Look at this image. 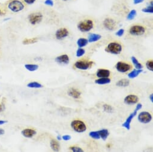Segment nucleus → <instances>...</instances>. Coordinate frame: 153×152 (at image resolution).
Wrapping results in <instances>:
<instances>
[{
  "mask_svg": "<svg viewBox=\"0 0 153 152\" xmlns=\"http://www.w3.org/2000/svg\"><path fill=\"white\" fill-rule=\"evenodd\" d=\"M25 4L22 0H10L6 4V9L12 13H19L25 9Z\"/></svg>",
  "mask_w": 153,
  "mask_h": 152,
  "instance_id": "1",
  "label": "nucleus"
},
{
  "mask_svg": "<svg viewBox=\"0 0 153 152\" xmlns=\"http://www.w3.org/2000/svg\"><path fill=\"white\" fill-rule=\"evenodd\" d=\"M123 45L119 42H112L109 43L106 47L105 50L113 54H119L123 51Z\"/></svg>",
  "mask_w": 153,
  "mask_h": 152,
  "instance_id": "2",
  "label": "nucleus"
},
{
  "mask_svg": "<svg viewBox=\"0 0 153 152\" xmlns=\"http://www.w3.org/2000/svg\"><path fill=\"white\" fill-rule=\"evenodd\" d=\"M78 29L82 32H88L94 27V22L91 19H86L79 22L77 25Z\"/></svg>",
  "mask_w": 153,
  "mask_h": 152,
  "instance_id": "3",
  "label": "nucleus"
},
{
  "mask_svg": "<svg viewBox=\"0 0 153 152\" xmlns=\"http://www.w3.org/2000/svg\"><path fill=\"white\" fill-rule=\"evenodd\" d=\"M94 64L92 61L84 58L76 61L74 64V68L77 70L85 71L91 68Z\"/></svg>",
  "mask_w": 153,
  "mask_h": 152,
  "instance_id": "4",
  "label": "nucleus"
},
{
  "mask_svg": "<svg viewBox=\"0 0 153 152\" xmlns=\"http://www.w3.org/2000/svg\"><path fill=\"white\" fill-rule=\"evenodd\" d=\"M147 28L139 24L132 25L128 29V34L132 36H141L146 33Z\"/></svg>",
  "mask_w": 153,
  "mask_h": 152,
  "instance_id": "5",
  "label": "nucleus"
},
{
  "mask_svg": "<svg viewBox=\"0 0 153 152\" xmlns=\"http://www.w3.org/2000/svg\"><path fill=\"white\" fill-rule=\"evenodd\" d=\"M70 126L75 132L78 133L84 132L87 129L85 123L79 119H75L71 121Z\"/></svg>",
  "mask_w": 153,
  "mask_h": 152,
  "instance_id": "6",
  "label": "nucleus"
},
{
  "mask_svg": "<svg viewBox=\"0 0 153 152\" xmlns=\"http://www.w3.org/2000/svg\"><path fill=\"white\" fill-rule=\"evenodd\" d=\"M29 22L32 25H35L40 24L43 19V15L41 12H34L30 14L28 16Z\"/></svg>",
  "mask_w": 153,
  "mask_h": 152,
  "instance_id": "7",
  "label": "nucleus"
},
{
  "mask_svg": "<svg viewBox=\"0 0 153 152\" xmlns=\"http://www.w3.org/2000/svg\"><path fill=\"white\" fill-rule=\"evenodd\" d=\"M115 68L117 70L122 73H126L132 70L133 66L128 62L124 61H119L115 65Z\"/></svg>",
  "mask_w": 153,
  "mask_h": 152,
  "instance_id": "8",
  "label": "nucleus"
},
{
  "mask_svg": "<svg viewBox=\"0 0 153 152\" xmlns=\"http://www.w3.org/2000/svg\"><path fill=\"white\" fill-rule=\"evenodd\" d=\"M103 25L105 28L112 31L115 29L117 27V21L111 17L106 18L103 22Z\"/></svg>",
  "mask_w": 153,
  "mask_h": 152,
  "instance_id": "9",
  "label": "nucleus"
},
{
  "mask_svg": "<svg viewBox=\"0 0 153 152\" xmlns=\"http://www.w3.org/2000/svg\"><path fill=\"white\" fill-rule=\"evenodd\" d=\"M152 115L148 111H142L139 114L138 116V121L144 124L149 123L152 120Z\"/></svg>",
  "mask_w": 153,
  "mask_h": 152,
  "instance_id": "10",
  "label": "nucleus"
},
{
  "mask_svg": "<svg viewBox=\"0 0 153 152\" xmlns=\"http://www.w3.org/2000/svg\"><path fill=\"white\" fill-rule=\"evenodd\" d=\"M70 32L66 28H60L55 34V38L58 40H62L69 35Z\"/></svg>",
  "mask_w": 153,
  "mask_h": 152,
  "instance_id": "11",
  "label": "nucleus"
},
{
  "mask_svg": "<svg viewBox=\"0 0 153 152\" xmlns=\"http://www.w3.org/2000/svg\"><path fill=\"white\" fill-rule=\"evenodd\" d=\"M139 101V97L135 94H130L127 95L124 100V102L127 105H134L137 104Z\"/></svg>",
  "mask_w": 153,
  "mask_h": 152,
  "instance_id": "12",
  "label": "nucleus"
},
{
  "mask_svg": "<svg viewBox=\"0 0 153 152\" xmlns=\"http://www.w3.org/2000/svg\"><path fill=\"white\" fill-rule=\"evenodd\" d=\"M68 95L74 99L78 100L81 98L82 92L78 89L74 87H71L67 91Z\"/></svg>",
  "mask_w": 153,
  "mask_h": 152,
  "instance_id": "13",
  "label": "nucleus"
},
{
  "mask_svg": "<svg viewBox=\"0 0 153 152\" xmlns=\"http://www.w3.org/2000/svg\"><path fill=\"white\" fill-rule=\"evenodd\" d=\"M55 61L59 64L67 65L69 63L70 58L69 55L64 54L56 57V58L55 59Z\"/></svg>",
  "mask_w": 153,
  "mask_h": 152,
  "instance_id": "14",
  "label": "nucleus"
},
{
  "mask_svg": "<svg viewBox=\"0 0 153 152\" xmlns=\"http://www.w3.org/2000/svg\"><path fill=\"white\" fill-rule=\"evenodd\" d=\"M137 111H136L135 110L133 112H132L130 115L128 116V118H127L126 120L122 124V126L123 128H124L125 129H126L127 130H129L130 129V123L133 120V119L135 118L137 114Z\"/></svg>",
  "mask_w": 153,
  "mask_h": 152,
  "instance_id": "15",
  "label": "nucleus"
},
{
  "mask_svg": "<svg viewBox=\"0 0 153 152\" xmlns=\"http://www.w3.org/2000/svg\"><path fill=\"white\" fill-rule=\"evenodd\" d=\"M37 134V131L32 128H25L21 131V134L27 138H31Z\"/></svg>",
  "mask_w": 153,
  "mask_h": 152,
  "instance_id": "16",
  "label": "nucleus"
},
{
  "mask_svg": "<svg viewBox=\"0 0 153 152\" xmlns=\"http://www.w3.org/2000/svg\"><path fill=\"white\" fill-rule=\"evenodd\" d=\"M110 74V70L105 68H100L96 72V76L98 78H109Z\"/></svg>",
  "mask_w": 153,
  "mask_h": 152,
  "instance_id": "17",
  "label": "nucleus"
},
{
  "mask_svg": "<svg viewBox=\"0 0 153 152\" xmlns=\"http://www.w3.org/2000/svg\"><path fill=\"white\" fill-rule=\"evenodd\" d=\"M102 39V35L98 34H94L90 33L88 37V43H94L99 41Z\"/></svg>",
  "mask_w": 153,
  "mask_h": 152,
  "instance_id": "18",
  "label": "nucleus"
},
{
  "mask_svg": "<svg viewBox=\"0 0 153 152\" xmlns=\"http://www.w3.org/2000/svg\"><path fill=\"white\" fill-rule=\"evenodd\" d=\"M50 147L55 152H58L60 150V144L55 139H52L50 141Z\"/></svg>",
  "mask_w": 153,
  "mask_h": 152,
  "instance_id": "19",
  "label": "nucleus"
},
{
  "mask_svg": "<svg viewBox=\"0 0 153 152\" xmlns=\"http://www.w3.org/2000/svg\"><path fill=\"white\" fill-rule=\"evenodd\" d=\"M99 136L100 137V138H102L103 141L106 140V139L108 138V137L109 136V132L107 129H102L100 130H97Z\"/></svg>",
  "mask_w": 153,
  "mask_h": 152,
  "instance_id": "20",
  "label": "nucleus"
},
{
  "mask_svg": "<svg viewBox=\"0 0 153 152\" xmlns=\"http://www.w3.org/2000/svg\"><path fill=\"white\" fill-rule=\"evenodd\" d=\"M143 70H137V69H135L132 70L131 72H130L128 74V77L130 79H135V77H138L139 75V74H140L141 72H142Z\"/></svg>",
  "mask_w": 153,
  "mask_h": 152,
  "instance_id": "21",
  "label": "nucleus"
},
{
  "mask_svg": "<svg viewBox=\"0 0 153 152\" xmlns=\"http://www.w3.org/2000/svg\"><path fill=\"white\" fill-rule=\"evenodd\" d=\"M95 83L100 85H108L111 82V79L110 78H99L95 80Z\"/></svg>",
  "mask_w": 153,
  "mask_h": 152,
  "instance_id": "22",
  "label": "nucleus"
},
{
  "mask_svg": "<svg viewBox=\"0 0 153 152\" xmlns=\"http://www.w3.org/2000/svg\"><path fill=\"white\" fill-rule=\"evenodd\" d=\"M25 68L30 72H34L37 71L39 68V66L37 64H28L25 65Z\"/></svg>",
  "mask_w": 153,
  "mask_h": 152,
  "instance_id": "23",
  "label": "nucleus"
},
{
  "mask_svg": "<svg viewBox=\"0 0 153 152\" xmlns=\"http://www.w3.org/2000/svg\"><path fill=\"white\" fill-rule=\"evenodd\" d=\"M130 82L128 80L126 79H123L118 80L117 82L116 85L118 87H127L130 85Z\"/></svg>",
  "mask_w": 153,
  "mask_h": 152,
  "instance_id": "24",
  "label": "nucleus"
},
{
  "mask_svg": "<svg viewBox=\"0 0 153 152\" xmlns=\"http://www.w3.org/2000/svg\"><path fill=\"white\" fill-rule=\"evenodd\" d=\"M88 43V41L85 38H80L77 41V45L79 48H82L86 46Z\"/></svg>",
  "mask_w": 153,
  "mask_h": 152,
  "instance_id": "25",
  "label": "nucleus"
},
{
  "mask_svg": "<svg viewBox=\"0 0 153 152\" xmlns=\"http://www.w3.org/2000/svg\"><path fill=\"white\" fill-rule=\"evenodd\" d=\"M131 60V61H132L133 64H134V65H135L136 69L142 70L143 68V65L140 62H139L138 60L135 58V57L132 56Z\"/></svg>",
  "mask_w": 153,
  "mask_h": 152,
  "instance_id": "26",
  "label": "nucleus"
},
{
  "mask_svg": "<svg viewBox=\"0 0 153 152\" xmlns=\"http://www.w3.org/2000/svg\"><path fill=\"white\" fill-rule=\"evenodd\" d=\"M27 87H30V88H42L43 87V85H42L41 83L37 82H30L29 83L27 84Z\"/></svg>",
  "mask_w": 153,
  "mask_h": 152,
  "instance_id": "27",
  "label": "nucleus"
},
{
  "mask_svg": "<svg viewBox=\"0 0 153 152\" xmlns=\"http://www.w3.org/2000/svg\"><path fill=\"white\" fill-rule=\"evenodd\" d=\"M39 39L38 38L35 37V38H31V39H25L23 40L22 43L25 45H27V44H34L35 43L38 42Z\"/></svg>",
  "mask_w": 153,
  "mask_h": 152,
  "instance_id": "28",
  "label": "nucleus"
},
{
  "mask_svg": "<svg viewBox=\"0 0 153 152\" xmlns=\"http://www.w3.org/2000/svg\"><path fill=\"white\" fill-rule=\"evenodd\" d=\"M136 14H137V11L136 10H131L127 16V19L129 21L133 20V19L136 17Z\"/></svg>",
  "mask_w": 153,
  "mask_h": 152,
  "instance_id": "29",
  "label": "nucleus"
},
{
  "mask_svg": "<svg viewBox=\"0 0 153 152\" xmlns=\"http://www.w3.org/2000/svg\"><path fill=\"white\" fill-rule=\"evenodd\" d=\"M89 136L94 139V140H99L100 139V137L99 136V134L98 131H91L89 133Z\"/></svg>",
  "mask_w": 153,
  "mask_h": 152,
  "instance_id": "30",
  "label": "nucleus"
},
{
  "mask_svg": "<svg viewBox=\"0 0 153 152\" xmlns=\"http://www.w3.org/2000/svg\"><path fill=\"white\" fill-rule=\"evenodd\" d=\"M142 11L144 13H153V3L152 1L151 3V5L149 6H147L145 8H144L142 10Z\"/></svg>",
  "mask_w": 153,
  "mask_h": 152,
  "instance_id": "31",
  "label": "nucleus"
},
{
  "mask_svg": "<svg viewBox=\"0 0 153 152\" xmlns=\"http://www.w3.org/2000/svg\"><path fill=\"white\" fill-rule=\"evenodd\" d=\"M69 149L72 152H84V150L78 146H71L69 147Z\"/></svg>",
  "mask_w": 153,
  "mask_h": 152,
  "instance_id": "32",
  "label": "nucleus"
},
{
  "mask_svg": "<svg viewBox=\"0 0 153 152\" xmlns=\"http://www.w3.org/2000/svg\"><path fill=\"white\" fill-rule=\"evenodd\" d=\"M146 67L150 71H153V61H152V60H149L147 61Z\"/></svg>",
  "mask_w": 153,
  "mask_h": 152,
  "instance_id": "33",
  "label": "nucleus"
},
{
  "mask_svg": "<svg viewBox=\"0 0 153 152\" xmlns=\"http://www.w3.org/2000/svg\"><path fill=\"white\" fill-rule=\"evenodd\" d=\"M85 53V50L83 48H79L76 51V56L77 57H82Z\"/></svg>",
  "mask_w": 153,
  "mask_h": 152,
  "instance_id": "34",
  "label": "nucleus"
},
{
  "mask_svg": "<svg viewBox=\"0 0 153 152\" xmlns=\"http://www.w3.org/2000/svg\"><path fill=\"white\" fill-rule=\"evenodd\" d=\"M103 109L105 111H106L108 113H111L113 111L112 107L108 104H105L103 105Z\"/></svg>",
  "mask_w": 153,
  "mask_h": 152,
  "instance_id": "35",
  "label": "nucleus"
},
{
  "mask_svg": "<svg viewBox=\"0 0 153 152\" xmlns=\"http://www.w3.org/2000/svg\"><path fill=\"white\" fill-rule=\"evenodd\" d=\"M124 34V29H119L115 34V35L117 36V37H122Z\"/></svg>",
  "mask_w": 153,
  "mask_h": 152,
  "instance_id": "36",
  "label": "nucleus"
},
{
  "mask_svg": "<svg viewBox=\"0 0 153 152\" xmlns=\"http://www.w3.org/2000/svg\"><path fill=\"white\" fill-rule=\"evenodd\" d=\"M22 1L27 5H31L32 4H34L35 1L36 0H22Z\"/></svg>",
  "mask_w": 153,
  "mask_h": 152,
  "instance_id": "37",
  "label": "nucleus"
},
{
  "mask_svg": "<svg viewBox=\"0 0 153 152\" xmlns=\"http://www.w3.org/2000/svg\"><path fill=\"white\" fill-rule=\"evenodd\" d=\"M6 7H4L3 6H1V4H0V16L6 13Z\"/></svg>",
  "mask_w": 153,
  "mask_h": 152,
  "instance_id": "38",
  "label": "nucleus"
},
{
  "mask_svg": "<svg viewBox=\"0 0 153 152\" xmlns=\"http://www.w3.org/2000/svg\"><path fill=\"white\" fill-rule=\"evenodd\" d=\"M6 110V106H5V103L2 101L0 103V113H1L4 111Z\"/></svg>",
  "mask_w": 153,
  "mask_h": 152,
  "instance_id": "39",
  "label": "nucleus"
},
{
  "mask_svg": "<svg viewBox=\"0 0 153 152\" xmlns=\"http://www.w3.org/2000/svg\"><path fill=\"white\" fill-rule=\"evenodd\" d=\"M45 4L49 6H53V1L52 0H46L45 1Z\"/></svg>",
  "mask_w": 153,
  "mask_h": 152,
  "instance_id": "40",
  "label": "nucleus"
},
{
  "mask_svg": "<svg viewBox=\"0 0 153 152\" xmlns=\"http://www.w3.org/2000/svg\"><path fill=\"white\" fill-rule=\"evenodd\" d=\"M62 138L64 140V141H69L71 138V137L69 135H64L62 137Z\"/></svg>",
  "mask_w": 153,
  "mask_h": 152,
  "instance_id": "41",
  "label": "nucleus"
},
{
  "mask_svg": "<svg viewBox=\"0 0 153 152\" xmlns=\"http://www.w3.org/2000/svg\"><path fill=\"white\" fill-rule=\"evenodd\" d=\"M144 1V0H133V3L135 4H138L142 3Z\"/></svg>",
  "mask_w": 153,
  "mask_h": 152,
  "instance_id": "42",
  "label": "nucleus"
},
{
  "mask_svg": "<svg viewBox=\"0 0 153 152\" xmlns=\"http://www.w3.org/2000/svg\"><path fill=\"white\" fill-rule=\"evenodd\" d=\"M142 104L139 103V104H138V105H136V108H135V110L137 111H138L139 110H141V109L142 108Z\"/></svg>",
  "mask_w": 153,
  "mask_h": 152,
  "instance_id": "43",
  "label": "nucleus"
},
{
  "mask_svg": "<svg viewBox=\"0 0 153 152\" xmlns=\"http://www.w3.org/2000/svg\"><path fill=\"white\" fill-rule=\"evenodd\" d=\"M5 134V130L3 128H0V136H3Z\"/></svg>",
  "mask_w": 153,
  "mask_h": 152,
  "instance_id": "44",
  "label": "nucleus"
},
{
  "mask_svg": "<svg viewBox=\"0 0 153 152\" xmlns=\"http://www.w3.org/2000/svg\"><path fill=\"white\" fill-rule=\"evenodd\" d=\"M8 122L7 120H0V125H3L4 124H6Z\"/></svg>",
  "mask_w": 153,
  "mask_h": 152,
  "instance_id": "45",
  "label": "nucleus"
},
{
  "mask_svg": "<svg viewBox=\"0 0 153 152\" xmlns=\"http://www.w3.org/2000/svg\"><path fill=\"white\" fill-rule=\"evenodd\" d=\"M149 100H150V101H151L152 103H153V94H152V93L150 95H149Z\"/></svg>",
  "mask_w": 153,
  "mask_h": 152,
  "instance_id": "46",
  "label": "nucleus"
},
{
  "mask_svg": "<svg viewBox=\"0 0 153 152\" xmlns=\"http://www.w3.org/2000/svg\"><path fill=\"white\" fill-rule=\"evenodd\" d=\"M64 1H70V0H63Z\"/></svg>",
  "mask_w": 153,
  "mask_h": 152,
  "instance_id": "47",
  "label": "nucleus"
}]
</instances>
